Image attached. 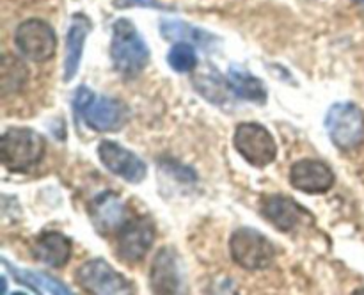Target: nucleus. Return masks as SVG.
<instances>
[{
	"mask_svg": "<svg viewBox=\"0 0 364 295\" xmlns=\"http://www.w3.org/2000/svg\"><path fill=\"white\" fill-rule=\"evenodd\" d=\"M262 215L281 233L295 230L304 220H311V213L287 195H270L263 201Z\"/></svg>",
	"mask_w": 364,
	"mask_h": 295,
	"instance_id": "13",
	"label": "nucleus"
},
{
	"mask_svg": "<svg viewBox=\"0 0 364 295\" xmlns=\"http://www.w3.org/2000/svg\"><path fill=\"white\" fill-rule=\"evenodd\" d=\"M156 237V227L149 217H135L127 220L117 231L116 254L124 263H137L148 254Z\"/></svg>",
	"mask_w": 364,
	"mask_h": 295,
	"instance_id": "9",
	"label": "nucleus"
},
{
	"mask_svg": "<svg viewBox=\"0 0 364 295\" xmlns=\"http://www.w3.org/2000/svg\"><path fill=\"white\" fill-rule=\"evenodd\" d=\"M112 66L124 80H134L149 63V48L135 25L127 18H119L112 27L110 41Z\"/></svg>",
	"mask_w": 364,
	"mask_h": 295,
	"instance_id": "1",
	"label": "nucleus"
},
{
	"mask_svg": "<svg viewBox=\"0 0 364 295\" xmlns=\"http://www.w3.org/2000/svg\"><path fill=\"white\" fill-rule=\"evenodd\" d=\"M160 32L169 41H187L194 46H199L201 50H212L219 43V38L210 34L205 28L194 27L191 23H185L180 20H162L160 23Z\"/></svg>",
	"mask_w": 364,
	"mask_h": 295,
	"instance_id": "17",
	"label": "nucleus"
},
{
	"mask_svg": "<svg viewBox=\"0 0 364 295\" xmlns=\"http://www.w3.org/2000/svg\"><path fill=\"white\" fill-rule=\"evenodd\" d=\"M230 252L233 262L245 270H263L276 258V247L270 238L252 227H240L231 235Z\"/></svg>",
	"mask_w": 364,
	"mask_h": 295,
	"instance_id": "4",
	"label": "nucleus"
},
{
	"mask_svg": "<svg viewBox=\"0 0 364 295\" xmlns=\"http://www.w3.org/2000/svg\"><path fill=\"white\" fill-rule=\"evenodd\" d=\"M149 284L156 294H178L181 288V274L174 249L164 247L155 256L149 274Z\"/></svg>",
	"mask_w": 364,
	"mask_h": 295,
	"instance_id": "16",
	"label": "nucleus"
},
{
	"mask_svg": "<svg viewBox=\"0 0 364 295\" xmlns=\"http://www.w3.org/2000/svg\"><path fill=\"white\" fill-rule=\"evenodd\" d=\"M194 85L198 89V92H201L205 98H208L212 103H217V105H220V103H224L230 98L228 96V89L231 91L230 82L224 80L219 71L212 66L196 73Z\"/></svg>",
	"mask_w": 364,
	"mask_h": 295,
	"instance_id": "20",
	"label": "nucleus"
},
{
	"mask_svg": "<svg viewBox=\"0 0 364 295\" xmlns=\"http://www.w3.org/2000/svg\"><path fill=\"white\" fill-rule=\"evenodd\" d=\"M98 156L103 166L112 174L128 183H141L148 174L146 163L130 149L114 141H103L98 146Z\"/></svg>",
	"mask_w": 364,
	"mask_h": 295,
	"instance_id": "10",
	"label": "nucleus"
},
{
	"mask_svg": "<svg viewBox=\"0 0 364 295\" xmlns=\"http://www.w3.org/2000/svg\"><path fill=\"white\" fill-rule=\"evenodd\" d=\"M355 4H359V6H364V0H354Z\"/></svg>",
	"mask_w": 364,
	"mask_h": 295,
	"instance_id": "23",
	"label": "nucleus"
},
{
	"mask_svg": "<svg viewBox=\"0 0 364 295\" xmlns=\"http://www.w3.org/2000/svg\"><path fill=\"white\" fill-rule=\"evenodd\" d=\"M75 279L85 291L95 295L132 294V284L103 258H95L78 267Z\"/></svg>",
	"mask_w": 364,
	"mask_h": 295,
	"instance_id": "8",
	"label": "nucleus"
},
{
	"mask_svg": "<svg viewBox=\"0 0 364 295\" xmlns=\"http://www.w3.org/2000/svg\"><path fill=\"white\" fill-rule=\"evenodd\" d=\"M114 7H117V9H127V7H149V9L162 11L174 9V7L159 2V0H114Z\"/></svg>",
	"mask_w": 364,
	"mask_h": 295,
	"instance_id": "22",
	"label": "nucleus"
},
{
	"mask_svg": "<svg viewBox=\"0 0 364 295\" xmlns=\"http://www.w3.org/2000/svg\"><path fill=\"white\" fill-rule=\"evenodd\" d=\"M2 265L9 270L11 276H13V279L16 281V283L32 288V290L38 291V294H63V295L71 294V291L68 290L60 281L53 279V277L46 276V274L14 267L11 265L6 258H2Z\"/></svg>",
	"mask_w": 364,
	"mask_h": 295,
	"instance_id": "19",
	"label": "nucleus"
},
{
	"mask_svg": "<svg viewBox=\"0 0 364 295\" xmlns=\"http://www.w3.org/2000/svg\"><path fill=\"white\" fill-rule=\"evenodd\" d=\"M45 139L31 128H9L0 139V159L11 173H27L45 156Z\"/></svg>",
	"mask_w": 364,
	"mask_h": 295,
	"instance_id": "3",
	"label": "nucleus"
},
{
	"mask_svg": "<svg viewBox=\"0 0 364 295\" xmlns=\"http://www.w3.org/2000/svg\"><path fill=\"white\" fill-rule=\"evenodd\" d=\"M228 82H230L231 92L237 95L240 100H247V102L263 105L269 98L263 82L252 73H249L245 68L238 66V64H231L230 71H228Z\"/></svg>",
	"mask_w": 364,
	"mask_h": 295,
	"instance_id": "18",
	"label": "nucleus"
},
{
	"mask_svg": "<svg viewBox=\"0 0 364 295\" xmlns=\"http://www.w3.org/2000/svg\"><path fill=\"white\" fill-rule=\"evenodd\" d=\"M167 63L178 73H191L198 66L196 46L187 41H178L176 45L171 46L169 53H167Z\"/></svg>",
	"mask_w": 364,
	"mask_h": 295,
	"instance_id": "21",
	"label": "nucleus"
},
{
	"mask_svg": "<svg viewBox=\"0 0 364 295\" xmlns=\"http://www.w3.org/2000/svg\"><path fill=\"white\" fill-rule=\"evenodd\" d=\"M92 23L85 14H73L66 34V50H64V80L70 82L80 68L84 45L91 32Z\"/></svg>",
	"mask_w": 364,
	"mask_h": 295,
	"instance_id": "15",
	"label": "nucleus"
},
{
	"mask_svg": "<svg viewBox=\"0 0 364 295\" xmlns=\"http://www.w3.org/2000/svg\"><path fill=\"white\" fill-rule=\"evenodd\" d=\"M14 45L18 52L28 60L45 63L52 59L57 50V36L46 21L31 18L21 21L14 32Z\"/></svg>",
	"mask_w": 364,
	"mask_h": 295,
	"instance_id": "7",
	"label": "nucleus"
},
{
	"mask_svg": "<svg viewBox=\"0 0 364 295\" xmlns=\"http://www.w3.org/2000/svg\"><path fill=\"white\" fill-rule=\"evenodd\" d=\"M73 242L60 231H43L32 245V256L52 269H63L71 258Z\"/></svg>",
	"mask_w": 364,
	"mask_h": 295,
	"instance_id": "14",
	"label": "nucleus"
},
{
	"mask_svg": "<svg viewBox=\"0 0 364 295\" xmlns=\"http://www.w3.org/2000/svg\"><path fill=\"white\" fill-rule=\"evenodd\" d=\"M326 128L336 148L355 149L364 141V112L355 103H334L326 116Z\"/></svg>",
	"mask_w": 364,
	"mask_h": 295,
	"instance_id": "5",
	"label": "nucleus"
},
{
	"mask_svg": "<svg viewBox=\"0 0 364 295\" xmlns=\"http://www.w3.org/2000/svg\"><path fill=\"white\" fill-rule=\"evenodd\" d=\"M75 112L95 132H116L127 124L128 107L119 100L109 96H98L87 87L80 85L73 98Z\"/></svg>",
	"mask_w": 364,
	"mask_h": 295,
	"instance_id": "2",
	"label": "nucleus"
},
{
	"mask_svg": "<svg viewBox=\"0 0 364 295\" xmlns=\"http://www.w3.org/2000/svg\"><path fill=\"white\" fill-rule=\"evenodd\" d=\"M235 149L247 163L267 167L276 160L277 144L270 132L259 123H242L233 137Z\"/></svg>",
	"mask_w": 364,
	"mask_h": 295,
	"instance_id": "6",
	"label": "nucleus"
},
{
	"mask_svg": "<svg viewBox=\"0 0 364 295\" xmlns=\"http://www.w3.org/2000/svg\"><path fill=\"white\" fill-rule=\"evenodd\" d=\"M89 217L100 235L117 233L128 220V210L123 199L112 191H105L89 203Z\"/></svg>",
	"mask_w": 364,
	"mask_h": 295,
	"instance_id": "11",
	"label": "nucleus"
},
{
	"mask_svg": "<svg viewBox=\"0 0 364 295\" xmlns=\"http://www.w3.org/2000/svg\"><path fill=\"white\" fill-rule=\"evenodd\" d=\"M336 181L333 169L322 160H299L290 169V183L306 194H323L331 191Z\"/></svg>",
	"mask_w": 364,
	"mask_h": 295,
	"instance_id": "12",
	"label": "nucleus"
}]
</instances>
